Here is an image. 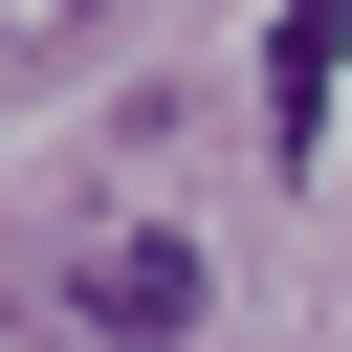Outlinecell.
I'll return each mask as SVG.
<instances>
[{"label": "cell", "instance_id": "1", "mask_svg": "<svg viewBox=\"0 0 352 352\" xmlns=\"http://www.w3.org/2000/svg\"><path fill=\"white\" fill-rule=\"evenodd\" d=\"M88 330H132V352L198 330V264H176V242H88Z\"/></svg>", "mask_w": 352, "mask_h": 352}, {"label": "cell", "instance_id": "2", "mask_svg": "<svg viewBox=\"0 0 352 352\" xmlns=\"http://www.w3.org/2000/svg\"><path fill=\"white\" fill-rule=\"evenodd\" d=\"M330 66H352V0H286V44H264V132L286 154L330 132Z\"/></svg>", "mask_w": 352, "mask_h": 352}]
</instances>
